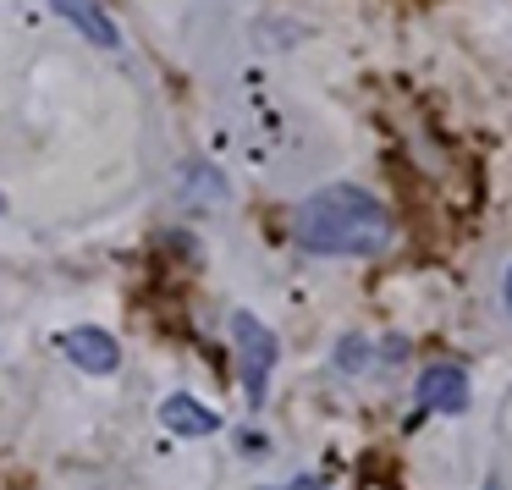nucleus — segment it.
<instances>
[{
  "instance_id": "f257e3e1",
  "label": "nucleus",
  "mask_w": 512,
  "mask_h": 490,
  "mask_svg": "<svg viewBox=\"0 0 512 490\" xmlns=\"http://www.w3.org/2000/svg\"><path fill=\"white\" fill-rule=\"evenodd\" d=\"M292 232L309 254H380L391 243V215L375 193L353 188V182H336V188H320L298 204L292 215Z\"/></svg>"
},
{
  "instance_id": "f03ea898",
  "label": "nucleus",
  "mask_w": 512,
  "mask_h": 490,
  "mask_svg": "<svg viewBox=\"0 0 512 490\" xmlns=\"http://www.w3.org/2000/svg\"><path fill=\"white\" fill-rule=\"evenodd\" d=\"M232 336H237V364H243L248 408H265L270 369H276V331H270V325L259 320V314L237 309V314H232Z\"/></svg>"
},
{
  "instance_id": "7ed1b4c3",
  "label": "nucleus",
  "mask_w": 512,
  "mask_h": 490,
  "mask_svg": "<svg viewBox=\"0 0 512 490\" xmlns=\"http://www.w3.org/2000/svg\"><path fill=\"white\" fill-rule=\"evenodd\" d=\"M61 353H67L78 369H89V375H111V369L122 364L116 336H105L100 325H72V331H61Z\"/></svg>"
},
{
  "instance_id": "20e7f679",
  "label": "nucleus",
  "mask_w": 512,
  "mask_h": 490,
  "mask_svg": "<svg viewBox=\"0 0 512 490\" xmlns=\"http://www.w3.org/2000/svg\"><path fill=\"white\" fill-rule=\"evenodd\" d=\"M419 408L424 413H463L468 408V369L430 364L419 375Z\"/></svg>"
},
{
  "instance_id": "39448f33",
  "label": "nucleus",
  "mask_w": 512,
  "mask_h": 490,
  "mask_svg": "<svg viewBox=\"0 0 512 490\" xmlns=\"http://www.w3.org/2000/svg\"><path fill=\"white\" fill-rule=\"evenodd\" d=\"M160 419H166V430H177V435H215L221 430V413H210L199 397H188V391H177V397H166L160 402Z\"/></svg>"
},
{
  "instance_id": "423d86ee",
  "label": "nucleus",
  "mask_w": 512,
  "mask_h": 490,
  "mask_svg": "<svg viewBox=\"0 0 512 490\" xmlns=\"http://www.w3.org/2000/svg\"><path fill=\"white\" fill-rule=\"evenodd\" d=\"M50 6H56V12L67 17L72 28H78V34L89 39V45H100V50H116V45H122L116 23L100 12V6H94V0H50Z\"/></svg>"
},
{
  "instance_id": "0eeeda50",
  "label": "nucleus",
  "mask_w": 512,
  "mask_h": 490,
  "mask_svg": "<svg viewBox=\"0 0 512 490\" xmlns=\"http://www.w3.org/2000/svg\"><path fill=\"white\" fill-rule=\"evenodd\" d=\"M501 298H507V314H512V265H507V281H501Z\"/></svg>"
},
{
  "instance_id": "6e6552de",
  "label": "nucleus",
  "mask_w": 512,
  "mask_h": 490,
  "mask_svg": "<svg viewBox=\"0 0 512 490\" xmlns=\"http://www.w3.org/2000/svg\"><path fill=\"white\" fill-rule=\"evenodd\" d=\"M485 490H507V485H501V479H496V474H490V479H485Z\"/></svg>"
},
{
  "instance_id": "1a4fd4ad",
  "label": "nucleus",
  "mask_w": 512,
  "mask_h": 490,
  "mask_svg": "<svg viewBox=\"0 0 512 490\" xmlns=\"http://www.w3.org/2000/svg\"><path fill=\"white\" fill-rule=\"evenodd\" d=\"M298 490H320V485H309V479H303V485H298Z\"/></svg>"
}]
</instances>
